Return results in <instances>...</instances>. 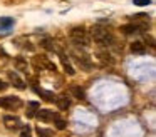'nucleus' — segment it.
Wrapping results in <instances>:
<instances>
[{
	"instance_id": "f257e3e1",
	"label": "nucleus",
	"mask_w": 156,
	"mask_h": 137,
	"mask_svg": "<svg viewBox=\"0 0 156 137\" xmlns=\"http://www.w3.org/2000/svg\"><path fill=\"white\" fill-rule=\"evenodd\" d=\"M91 35H92V39H94V42L99 43V45H102V47H109V45L114 43V35H112V32L108 30L106 27H101V25L92 27Z\"/></svg>"
},
{
	"instance_id": "f03ea898",
	"label": "nucleus",
	"mask_w": 156,
	"mask_h": 137,
	"mask_svg": "<svg viewBox=\"0 0 156 137\" xmlns=\"http://www.w3.org/2000/svg\"><path fill=\"white\" fill-rule=\"evenodd\" d=\"M69 37H71L72 43H76L77 47H89V35L87 30L84 27H72L71 32H69Z\"/></svg>"
},
{
	"instance_id": "7ed1b4c3",
	"label": "nucleus",
	"mask_w": 156,
	"mask_h": 137,
	"mask_svg": "<svg viewBox=\"0 0 156 137\" xmlns=\"http://www.w3.org/2000/svg\"><path fill=\"white\" fill-rule=\"evenodd\" d=\"M24 105V102L20 100V97L17 95H5L0 97V107L5 110H19Z\"/></svg>"
},
{
	"instance_id": "20e7f679",
	"label": "nucleus",
	"mask_w": 156,
	"mask_h": 137,
	"mask_svg": "<svg viewBox=\"0 0 156 137\" xmlns=\"http://www.w3.org/2000/svg\"><path fill=\"white\" fill-rule=\"evenodd\" d=\"M72 60H74L82 70H91V67H92L91 57L84 52H79V50H72Z\"/></svg>"
},
{
	"instance_id": "39448f33",
	"label": "nucleus",
	"mask_w": 156,
	"mask_h": 137,
	"mask_svg": "<svg viewBox=\"0 0 156 137\" xmlns=\"http://www.w3.org/2000/svg\"><path fill=\"white\" fill-rule=\"evenodd\" d=\"M131 23H134L138 32H141V30H146L149 27V19H148L146 13H138V15H134V19H133Z\"/></svg>"
},
{
	"instance_id": "423d86ee",
	"label": "nucleus",
	"mask_w": 156,
	"mask_h": 137,
	"mask_svg": "<svg viewBox=\"0 0 156 137\" xmlns=\"http://www.w3.org/2000/svg\"><path fill=\"white\" fill-rule=\"evenodd\" d=\"M37 119H41L42 122H51V120H54V119H57V114L54 112V110H51V109H39L37 110Z\"/></svg>"
},
{
	"instance_id": "0eeeda50",
	"label": "nucleus",
	"mask_w": 156,
	"mask_h": 137,
	"mask_svg": "<svg viewBox=\"0 0 156 137\" xmlns=\"http://www.w3.org/2000/svg\"><path fill=\"white\" fill-rule=\"evenodd\" d=\"M15 25V20L12 17H0V33H9Z\"/></svg>"
},
{
	"instance_id": "6e6552de",
	"label": "nucleus",
	"mask_w": 156,
	"mask_h": 137,
	"mask_svg": "<svg viewBox=\"0 0 156 137\" xmlns=\"http://www.w3.org/2000/svg\"><path fill=\"white\" fill-rule=\"evenodd\" d=\"M7 75H9V79H10V82L14 84V85L17 87V89L24 90L25 87H27V85H25V82L20 79V77H19V74L15 72V70H14V72H12V70H9V72H7Z\"/></svg>"
},
{
	"instance_id": "1a4fd4ad",
	"label": "nucleus",
	"mask_w": 156,
	"mask_h": 137,
	"mask_svg": "<svg viewBox=\"0 0 156 137\" xmlns=\"http://www.w3.org/2000/svg\"><path fill=\"white\" fill-rule=\"evenodd\" d=\"M59 59H61V62H62V67H64L66 74H67V75H74V74H76L74 67L71 65V62H69L67 55H66L64 52H61V50H59Z\"/></svg>"
},
{
	"instance_id": "9d476101",
	"label": "nucleus",
	"mask_w": 156,
	"mask_h": 137,
	"mask_svg": "<svg viewBox=\"0 0 156 137\" xmlns=\"http://www.w3.org/2000/svg\"><path fill=\"white\" fill-rule=\"evenodd\" d=\"M2 120H4V124H5L7 129H17V127L20 125V120H19V117H15V115H5Z\"/></svg>"
},
{
	"instance_id": "9b49d317",
	"label": "nucleus",
	"mask_w": 156,
	"mask_h": 137,
	"mask_svg": "<svg viewBox=\"0 0 156 137\" xmlns=\"http://www.w3.org/2000/svg\"><path fill=\"white\" fill-rule=\"evenodd\" d=\"M131 52L138 53V55H144L146 53V45L141 42V40H134V42L131 43Z\"/></svg>"
},
{
	"instance_id": "f8f14e48",
	"label": "nucleus",
	"mask_w": 156,
	"mask_h": 137,
	"mask_svg": "<svg viewBox=\"0 0 156 137\" xmlns=\"http://www.w3.org/2000/svg\"><path fill=\"white\" fill-rule=\"evenodd\" d=\"M34 90H35V92H37L44 100H47V102H55V95H54V92H49V90L39 89V87H34Z\"/></svg>"
},
{
	"instance_id": "ddd939ff",
	"label": "nucleus",
	"mask_w": 156,
	"mask_h": 137,
	"mask_svg": "<svg viewBox=\"0 0 156 137\" xmlns=\"http://www.w3.org/2000/svg\"><path fill=\"white\" fill-rule=\"evenodd\" d=\"M69 92H71V95L76 97L77 100H86V94H84V90H82L79 85H71L69 87Z\"/></svg>"
},
{
	"instance_id": "4468645a",
	"label": "nucleus",
	"mask_w": 156,
	"mask_h": 137,
	"mask_svg": "<svg viewBox=\"0 0 156 137\" xmlns=\"http://www.w3.org/2000/svg\"><path fill=\"white\" fill-rule=\"evenodd\" d=\"M55 104H57L59 110H67L69 105H71V100L66 95H59V97H55Z\"/></svg>"
},
{
	"instance_id": "2eb2a0df",
	"label": "nucleus",
	"mask_w": 156,
	"mask_h": 137,
	"mask_svg": "<svg viewBox=\"0 0 156 137\" xmlns=\"http://www.w3.org/2000/svg\"><path fill=\"white\" fill-rule=\"evenodd\" d=\"M14 65H15V69H17V70H20V72L27 74V70H29L27 60H24L22 57H15V60H14Z\"/></svg>"
},
{
	"instance_id": "dca6fc26",
	"label": "nucleus",
	"mask_w": 156,
	"mask_h": 137,
	"mask_svg": "<svg viewBox=\"0 0 156 137\" xmlns=\"http://www.w3.org/2000/svg\"><path fill=\"white\" fill-rule=\"evenodd\" d=\"M121 32L126 33V35H131V33H136V32H138V29H136L134 23H126V25L121 27Z\"/></svg>"
},
{
	"instance_id": "f3484780",
	"label": "nucleus",
	"mask_w": 156,
	"mask_h": 137,
	"mask_svg": "<svg viewBox=\"0 0 156 137\" xmlns=\"http://www.w3.org/2000/svg\"><path fill=\"white\" fill-rule=\"evenodd\" d=\"M41 107H39L37 102H29L27 105V117H34L35 115V110H39Z\"/></svg>"
},
{
	"instance_id": "a211bd4d",
	"label": "nucleus",
	"mask_w": 156,
	"mask_h": 137,
	"mask_svg": "<svg viewBox=\"0 0 156 137\" xmlns=\"http://www.w3.org/2000/svg\"><path fill=\"white\" fill-rule=\"evenodd\" d=\"M35 132H37L39 137H52V130H49V129H42V127H37V129H35Z\"/></svg>"
},
{
	"instance_id": "6ab92c4d",
	"label": "nucleus",
	"mask_w": 156,
	"mask_h": 137,
	"mask_svg": "<svg viewBox=\"0 0 156 137\" xmlns=\"http://www.w3.org/2000/svg\"><path fill=\"white\" fill-rule=\"evenodd\" d=\"M54 124H55V129H59V130H64L66 127H67V122H66L64 119H61V117L54 119Z\"/></svg>"
},
{
	"instance_id": "aec40b11",
	"label": "nucleus",
	"mask_w": 156,
	"mask_h": 137,
	"mask_svg": "<svg viewBox=\"0 0 156 137\" xmlns=\"http://www.w3.org/2000/svg\"><path fill=\"white\" fill-rule=\"evenodd\" d=\"M99 59H101L102 63H112V59L108 52H99Z\"/></svg>"
},
{
	"instance_id": "412c9836",
	"label": "nucleus",
	"mask_w": 156,
	"mask_h": 137,
	"mask_svg": "<svg viewBox=\"0 0 156 137\" xmlns=\"http://www.w3.org/2000/svg\"><path fill=\"white\" fill-rule=\"evenodd\" d=\"M42 47H45L47 50H55V52H59L57 49H55V45H54V42H52L51 39H45L44 42H42Z\"/></svg>"
},
{
	"instance_id": "4be33fe9",
	"label": "nucleus",
	"mask_w": 156,
	"mask_h": 137,
	"mask_svg": "<svg viewBox=\"0 0 156 137\" xmlns=\"http://www.w3.org/2000/svg\"><path fill=\"white\" fill-rule=\"evenodd\" d=\"M133 3H134V5H138V7H146V5H149V3H151V0H133Z\"/></svg>"
},
{
	"instance_id": "5701e85b",
	"label": "nucleus",
	"mask_w": 156,
	"mask_h": 137,
	"mask_svg": "<svg viewBox=\"0 0 156 137\" xmlns=\"http://www.w3.org/2000/svg\"><path fill=\"white\" fill-rule=\"evenodd\" d=\"M20 137H32V135H30V129H29V127H25V129L22 130Z\"/></svg>"
},
{
	"instance_id": "b1692460",
	"label": "nucleus",
	"mask_w": 156,
	"mask_h": 137,
	"mask_svg": "<svg viewBox=\"0 0 156 137\" xmlns=\"http://www.w3.org/2000/svg\"><path fill=\"white\" fill-rule=\"evenodd\" d=\"M9 89V84L4 82V80H0V92H4V90Z\"/></svg>"
}]
</instances>
